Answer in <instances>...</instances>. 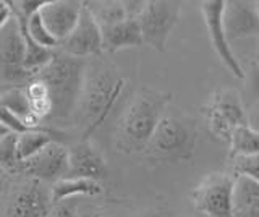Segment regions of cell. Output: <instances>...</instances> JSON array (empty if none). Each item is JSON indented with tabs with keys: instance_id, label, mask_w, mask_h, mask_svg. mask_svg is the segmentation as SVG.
Listing matches in <instances>:
<instances>
[{
	"instance_id": "cell-33",
	"label": "cell",
	"mask_w": 259,
	"mask_h": 217,
	"mask_svg": "<svg viewBox=\"0 0 259 217\" xmlns=\"http://www.w3.org/2000/svg\"><path fill=\"white\" fill-rule=\"evenodd\" d=\"M256 9H257V13H259V2H256Z\"/></svg>"
},
{
	"instance_id": "cell-5",
	"label": "cell",
	"mask_w": 259,
	"mask_h": 217,
	"mask_svg": "<svg viewBox=\"0 0 259 217\" xmlns=\"http://www.w3.org/2000/svg\"><path fill=\"white\" fill-rule=\"evenodd\" d=\"M207 128L217 140L229 143L237 128L248 125L246 110L235 90H217L202 109Z\"/></svg>"
},
{
	"instance_id": "cell-23",
	"label": "cell",
	"mask_w": 259,
	"mask_h": 217,
	"mask_svg": "<svg viewBox=\"0 0 259 217\" xmlns=\"http://www.w3.org/2000/svg\"><path fill=\"white\" fill-rule=\"evenodd\" d=\"M15 17L20 20L21 28H23L24 33H26V36L34 44H37L39 47L54 51V49H57V47L60 46V42L57 41V39L51 33H49V29L46 28V25L39 17V12L32 15V17H29L28 20H23L21 17H18V15H15Z\"/></svg>"
},
{
	"instance_id": "cell-12",
	"label": "cell",
	"mask_w": 259,
	"mask_h": 217,
	"mask_svg": "<svg viewBox=\"0 0 259 217\" xmlns=\"http://www.w3.org/2000/svg\"><path fill=\"white\" fill-rule=\"evenodd\" d=\"M83 2L78 0H46L39 9V17L57 41H65L76 26Z\"/></svg>"
},
{
	"instance_id": "cell-2",
	"label": "cell",
	"mask_w": 259,
	"mask_h": 217,
	"mask_svg": "<svg viewBox=\"0 0 259 217\" xmlns=\"http://www.w3.org/2000/svg\"><path fill=\"white\" fill-rule=\"evenodd\" d=\"M86 65L81 59H73L63 52H54L51 62L36 75L49 88L52 115L67 118L81 98Z\"/></svg>"
},
{
	"instance_id": "cell-4",
	"label": "cell",
	"mask_w": 259,
	"mask_h": 217,
	"mask_svg": "<svg viewBox=\"0 0 259 217\" xmlns=\"http://www.w3.org/2000/svg\"><path fill=\"white\" fill-rule=\"evenodd\" d=\"M123 86L125 79L110 68L93 70V73L86 71L81 99H83L84 114L88 118H91L88 132H93L99 125H102L112 107L115 106L117 99L120 98Z\"/></svg>"
},
{
	"instance_id": "cell-13",
	"label": "cell",
	"mask_w": 259,
	"mask_h": 217,
	"mask_svg": "<svg viewBox=\"0 0 259 217\" xmlns=\"http://www.w3.org/2000/svg\"><path fill=\"white\" fill-rule=\"evenodd\" d=\"M224 29L229 42L245 37H259V13L256 2L232 0L224 7Z\"/></svg>"
},
{
	"instance_id": "cell-22",
	"label": "cell",
	"mask_w": 259,
	"mask_h": 217,
	"mask_svg": "<svg viewBox=\"0 0 259 217\" xmlns=\"http://www.w3.org/2000/svg\"><path fill=\"white\" fill-rule=\"evenodd\" d=\"M55 141L54 136L42 130H26L20 135H16V148H18V157L21 162L28 160L34 154L46 148L49 143Z\"/></svg>"
},
{
	"instance_id": "cell-32",
	"label": "cell",
	"mask_w": 259,
	"mask_h": 217,
	"mask_svg": "<svg viewBox=\"0 0 259 217\" xmlns=\"http://www.w3.org/2000/svg\"><path fill=\"white\" fill-rule=\"evenodd\" d=\"M7 90H8V86H5V84H4L2 81H0V94H2V93H5Z\"/></svg>"
},
{
	"instance_id": "cell-25",
	"label": "cell",
	"mask_w": 259,
	"mask_h": 217,
	"mask_svg": "<svg viewBox=\"0 0 259 217\" xmlns=\"http://www.w3.org/2000/svg\"><path fill=\"white\" fill-rule=\"evenodd\" d=\"M0 123L5 125L8 130H10L12 133H16V135H20V133L28 130L21 120L16 115H13L12 112L8 109H5L4 106H0Z\"/></svg>"
},
{
	"instance_id": "cell-24",
	"label": "cell",
	"mask_w": 259,
	"mask_h": 217,
	"mask_svg": "<svg viewBox=\"0 0 259 217\" xmlns=\"http://www.w3.org/2000/svg\"><path fill=\"white\" fill-rule=\"evenodd\" d=\"M21 160L18 157V148H16V133H8L0 138V168L5 172L18 173Z\"/></svg>"
},
{
	"instance_id": "cell-7",
	"label": "cell",
	"mask_w": 259,
	"mask_h": 217,
	"mask_svg": "<svg viewBox=\"0 0 259 217\" xmlns=\"http://www.w3.org/2000/svg\"><path fill=\"white\" fill-rule=\"evenodd\" d=\"M180 13V2H164V0L146 2L141 15L138 17L143 42L151 46L157 52H165L168 37L178 25Z\"/></svg>"
},
{
	"instance_id": "cell-19",
	"label": "cell",
	"mask_w": 259,
	"mask_h": 217,
	"mask_svg": "<svg viewBox=\"0 0 259 217\" xmlns=\"http://www.w3.org/2000/svg\"><path fill=\"white\" fill-rule=\"evenodd\" d=\"M83 5L101 29L126 20L125 5L118 0H89V2H83Z\"/></svg>"
},
{
	"instance_id": "cell-27",
	"label": "cell",
	"mask_w": 259,
	"mask_h": 217,
	"mask_svg": "<svg viewBox=\"0 0 259 217\" xmlns=\"http://www.w3.org/2000/svg\"><path fill=\"white\" fill-rule=\"evenodd\" d=\"M251 71H253V81H251V88H253L254 98L256 101L259 99V57L253 62V67H251Z\"/></svg>"
},
{
	"instance_id": "cell-1",
	"label": "cell",
	"mask_w": 259,
	"mask_h": 217,
	"mask_svg": "<svg viewBox=\"0 0 259 217\" xmlns=\"http://www.w3.org/2000/svg\"><path fill=\"white\" fill-rule=\"evenodd\" d=\"M172 96L140 90L126 106L117 125V146L123 152L144 151Z\"/></svg>"
},
{
	"instance_id": "cell-10",
	"label": "cell",
	"mask_w": 259,
	"mask_h": 217,
	"mask_svg": "<svg viewBox=\"0 0 259 217\" xmlns=\"http://www.w3.org/2000/svg\"><path fill=\"white\" fill-rule=\"evenodd\" d=\"M20 172L40 182H57L68 175V148L52 141L37 154L24 160L20 165Z\"/></svg>"
},
{
	"instance_id": "cell-30",
	"label": "cell",
	"mask_w": 259,
	"mask_h": 217,
	"mask_svg": "<svg viewBox=\"0 0 259 217\" xmlns=\"http://www.w3.org/2000/svg\"><path fill=\"white\" fill-rule=\"evenodd\" d=\"M8 133H12V132L8 130V128H7L5 125H2V123H0V138H4V136H7Z\"/></svg>"
},
{
	"instance_id": "cell-18",
	"label": "cell",
	"mask_w": 259,
	"mask_h": 217,
	"mask_svg": "<svg viewBox=\"0 0 259 217\" xmlns=\"http://www.w3.org/2000/svg\"><path fill=\"white\" fill-rule=\"evenodd\" d=\"M0 106L18 117L28 130H36L40 123V120L31 112L24 88H8L5 93L0 94Z\"/></svg>"
},
{
	"instance_id": "cell-26",
	"label": "cell",
	"mask_w": 259,
	"mask_h": 217,
	"mask_svg": "<svg viewBox=\"0 0 259 217\" xmlns=\"http://www.w3.org/2000/svg\"><path fill=\"white\" fill-rule=\"evenodd\" d=\"M246 118H248V126L259 132V99L254 102L253 107L246 110Z\"/></svg>"
},
{
	"instance_id": "cell-9",
	"label": "cell",
	"mask_w": 259,
	"mask_h": 217,
	"mask_svg": "<svg viewBox=\"0 0 259 217\" xmlns=\"http://www.w3.org/2000/svg\"><path fill=\"white\" fill-rule=\"evenodd\" d=\"M224 7H225L224 0H209V2H202L201 4L202 18H204L207 33L210 37V44H212L217 57L221 59V62L225 65V68L229 70L235 78L245 79V71H243L238 59L235 57L232 46L225 36L224 20H222Z\"/></svg>"
},
{
	"instance_id": "cell-28",
	"label": "cell",
	"mask_w": 259,
	"mask_h": 217,
	"mask_svg": "<svg viewBox=\"0 0 259 217\" xmlns=\"http://www.w3.org/2000/svg\"><path fill=\"white\" fill-rule=\"evenodd\" d=\"M12 9H10V4L8 2H4V0H0V28H2L5 23L12 18Z\"/></svg>"
},
{
	"instance_id": "cell-29",
	"label": "cell",
	"mask_w": 259,
	"mask_h": 217,
	"mask_svg": "<svg viewBox=\"0 0 259 217\" xmlns=\"http://www.w3.org/2000/svg\"><path fill=\"white\" fill-rule=\"evenodd\" d=\"M54 217H76V215H75V212H73L70 207L63 206V204L60 203V206L54 211Z\"/></svg>"
},
{
	"instance_id": "cell-11",
	"label": "cell",
	"mask_w": 259,
	"mask_h": 217,
	"mask_svg": "<svg viewBox=\"0 0 259 217\" xmlns=\"http://www.w3.org/2000/svg\"><path fill=\"white\" fill-rule=\"evenodd\" d=\"M60 49L63 54L73 59H86L96 57L102 54V33L99 25L94 21L84 5L79 13L76 26L73 28L70 36L60 42Z\"/></svg>"
},
{
	"instance_id": "cell-3",
	"label": "cell",
	"mask_w": 259,
	"mask_h": 217,
	"mask_svg": "<svg viewBox=\"0 0 259 217\" xmlns=\"http://www.w3.org/2000/svg\"><path fill=\"white\" fill-rule=\"evenodd\" d=\"M196 141V128L188 120L164 114L146 146V151L148 156L157 162H183L194 154Z\"/></svg>"
},
{
	"instance_id": "cell-15",
	"label": "cell",
	"mask_w": 259,
	"mask_h": 217,
	"mask_svg": "<svg viewBox=\"0 0 259 217\" xmlns=\"http://www.w3.org/2000/svg\"><path fill=\"white\" fill-rule=\"evenodd\" d=\"M102 33V52H118L128 47L143 46L141 29L138 25V20H123L117 25L101 29Z\"/></svg>"
},
{
	"instance_id": "cell-20",
	"label": "cell",
	"mask_w": 259,
	"mask_h": 217,
	"mask_svg": "<svg viewBox=\"0 0 259 217\" xmlns=\"http://www.w3.org/2000/svg\"><path fill=\"white\" fill-rule=\"evenodd\" d=\"M24 93H26L31 112L39 120H42L46 117H52L51 94H49V88L42 79L37 76L29 79V83L24 86Z\"/></svg>"
},
{
	"instance_id": "cell-34",
	"label": "cell",
	"mask_w": 259,
	"mask_h": 217,
	"mask_svg": "<svg viewBox=\"0 0 259 217\" xmlns=\"http://www.w3.org/2000/svg\"><path fill=\"white\" fill-rule=\"evenodd\" d=\"M96 217H110V215H96Z\"/></svg>"
},
{
	"instance_id": "cell-17",
	"label": "cell",
	"mask_w": 259,
	"mask_h": 217,
	"mask_svg": "<svg viewBox=\"0 0 259 217\" xmlns=\"http://www.w3.org/2000/svg\"><path fill=\"white\" fill-rule=\"evenodd\" d=\"M102 193V185L99 182L79 179V177H65L57 180L51 190V201L60 204L75 196H97Z\"/></svg>"
},
{
	"instance_id": "cell-8",
	"label": "cell",
	"mask_w": 259,
	"mask_h": 217,
	"mask_svg": "<svg viewBox=\"0 0 259 217\" xmlns=\"http://www.w3.org/2000/svg\"><path fill=\"white\" fill-rule=\"evenodd\" d=\"M24 42L20 21L13 15L0 28V81L8 88H24L32 76L23 67Z\"/></svg>"
},
{
	"instance_id": "cell-31",
	"label": "cell",
	"mask_w": 259,
	"mask_h": 217,
	"mask_svg": "<svg viewBox=\"0 0 259 217\" xmlns=\"http://www.w3.org/2000/svg\"><path fill=\"white\" fill-rule=\"evenodd\" d=\"M141 217H164V215H162L160 212H146Z\"/></svg>"
},
{
	"instance_id": "cell-21",
	"label": "cell",
	"mask_w": 259,
	"mask_h": 217,
	"mask_svg": "<svg viewBox=\"0 0 259 217\" xmlns=\"http://www.w3.org/2000/svg\"><path fill=\"white\" fill-rule=\"evenodd\" d=\"M230 144V160L235 157L259 156V132L243 125L233 132Z\"/></svg>"
},
{
	"instance_id": "cell-6",
	"label": "cell",
	"mask_w": 259,
	"mask_h": 217,
	"mask_svg": "<svg viewBox=\"0 0 259 217\" xmlns=\"http://www.w3.org/2000/svg\"><path fill=\"white\" fill-rule=\"evenodd\" d=\"M233 183L227 172L206 175L190 193L193 207L206 217H233Z\"/></svg>"
},
{
	"instance_id": "cell-16",
	"label": "cell",
	"mask_w": 259,
	"mask_h": 217,
	"mask_svg": "<svg viewBox=\"0 0 259 217\" xmlns=\"http://www.w3.org/2000/svg\"><path fill=\"white\" fill-rule=\"evenodd\" d=\"M233 217H259V183L243 175H235Z\"/></svg>"
},
{
	"instance_id": "cell-14",
	"label": "cell",
	"mask_w": 259,
	"mask_h": 217,
	"mask_svg": "<svg viewBox=\"0 0 259 217\" xmlns=\"http://www.w3.org/2000/svg\"><path fill=\"white\" fill-rule=\"evenodd\" d=\"M105 175H107L105 160L89 141H83L73 149H68L67 177H79V179H89L101 183Z\"/></svg>"
}]
</instances>
